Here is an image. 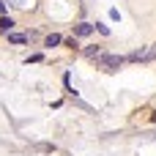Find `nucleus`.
I'll list each match as a JSON object with an SVG mask.
<instances>
[{
	"mask_svg": "<svg viewBox=\"0 0 156 156\" xmlns=\"http://www.w3.org/2000/svg\"><path fill=\"white\" fill-rule=\"evenodd\" d=\"M96 63H99L101 69H107V71H118V69L126 63V58H121V55H99Z\"/></svg>",
	"mask_w": 156,
	"mask_h": 156,
	"instance_id": "f257e3e1",
	"label": "nucleus"
},
{
	"mask_svg": "<svg viewBox=\"0 0 156 156\" xmlns=\"http://www.w3.org/2000/svg\"><path fill=\"white\" fill-rule=\"evenodd\" d=\"M93 30H96L93 22H80V25H74V38H85V36H90Z\"/></svg>",
	"mask_w": 156,
	"mask_h": 156,
	"instance_id": "f03ea898",
	"label": "nucleus"
},
{
	"mask_svg": "<svg viewBox=\"0 0 156 156\" xmlns=\"http://www.w3.org/2000/svg\"><path fill=\"white\" fill-rule=\"evenodd\" d=\"M30 41V36H25V33H8V44H27Z\"/></svg>",
	"mask_w": 156,
	"mask_h": 156,
	"instance_id": "7ed1b4c3",
	"label": "nucleus"
},
{
	"mask_svg": "<svg viewBox=\"0 0 156 156\" xmlns=\"http://www.w3.org/2000/svg\"><path fill=\"white\" fill-rule=\"evenodd\" d=\"M14 25H16V22H14L11 16H0V33H11Z\"/></svg>",
	"mask_w": 156,
	"mask_h": 156,
	"instance_id": "20e7f679",
	"label": "nucleus"
},
{
	"mask_svg": "<svg viewBox=\"0 0 156 156\" xmlns=\"http://www.w3.org/2000/svg\"><path fill=\"white\" fill-rule=\"evenodd\" d=\"M58 44H63V36H58V33H49L44 38V47H58Z\"/></svg>",
	"mask_w": 156,
	"mask_h": 156,
	"instance_id": "39448f33",
	"label": "nucleus"
},
{
	"mask_svg": "<svg viewBox=\"0 0 156 156\" xmlns=\"http://www.w3.org/2000/svg\"><path fill=\"white\" fill-rule=\"evenodd\" d=\"M38 60H44V55H41V52H33V55H30L25 63H38Z\"/></svg>",
	"mask_w": 156,
	"mask_h": 156,
	"instance_id": "423d86ee",
	"label": "nucleus"
},
{
	"mask_svg": "<svg viewBox=\"0 0 156 156\" xmlns=\"http://www.w3.org/2000/svg\"><path fill=\"white\" fill-rule=\"evenodd\" d=\"M96 30H99L101 36H110V27H107V25H101V22H96Z\"/></svg>",
	"mask_w": 156,
	"mask_h": 156,
	"instance_id": "0eeeda50",
	"label": "nucleus"
},
{
	"mask_svg": "<svg viewBox=\"0 0 156 156\" xmlns=\"http://www.w3.org/2000/svg\"><path fill=\"white\" fill-rule=\"evenodd\" d=\"M0 14H5V3L3 0H0Z\"/></svg>",
	"mask_w": 156,
	"mask_h": 156,
	"instance_id": "6e6552de",
	"label": "nucleus"
},
{
	"mask_svg": "<svg viewBox=\"0 0 156 156\" xmlns=\"http://www.w3.org/2000/svg\"><path fill=\"white\" fill-rule=\"evenodd\" d=\"M154 55H156V47H154Z\"/></svg>",
	"mask_w": 156,
	"mask_h": 156,
	"instance_id": "1a4fd4ad",
	"label": "nucleus"
},
{
	"mask_svg": "<svg viewBox=\"0 0 156 156\" xmlns=\"http://www.w3.org/2000/svg\"><path fill=\"white\" fill-rule=\"evenodd\" d=\"M154 121H156V115H154Z\"/></svg>",
	"mask_w": 156,
	"mask_h": 156,
	"instance_id": "9d476101",
	"label": "nucleus"
}]
</instances>
